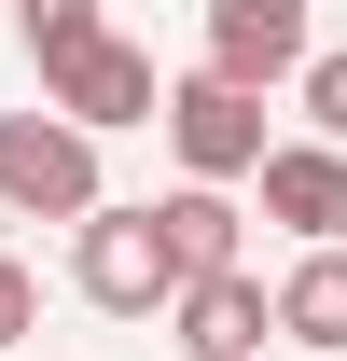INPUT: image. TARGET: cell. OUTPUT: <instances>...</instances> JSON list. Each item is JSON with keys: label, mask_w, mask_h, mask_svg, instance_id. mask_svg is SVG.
Listing matches in <instances>:
<instances>
[{"label": "cell", "mask_w": 347, "mask_h": 361, "mask_svg": "<svg viewBox=\"0 0 347 361\" xmlns=\"http://www.w3.org/2000/svg\"><path fill=\"white\" fill-rule=\"evenodd\" d=\"M264 223H292L305 236V250H334V236H347V153H334V139H264Z\"/></svg>", "instance_id": "obj_6"}, {"label": "cell", "mask_w": 347, "mask_h": 361, "mask_svg": "<svg viewBox=\"0 0 347 361\" xmlns=\"http://www.w3.org/2000/svg\"><path fill=\"white\" fill-rule=\"evenodd\" d=\"M153 236H167L181 278H222L236 264V195H222V180H181V195H153Z\"/></svg>", "instance_id": "obj_9"}, {"label": "cell", "mask_w": 347, "mask_h": 361, "mask_svg": "<svg viewBox=\"0 0 347 361\" xmlns=\"http://www.w3.org/2000/svg\"><path fill=\"white\" fill-rule=\"evenodd\" d=\"M70 278H84V306H97V319H153V306L181 292V264H167V236H153V209H111V195L70 223Z\"/></svg>", "instance_id": "obj_1"}, {"label": "cell", "mask_w": 347, "mask_h": 361, "mask_svg": "<svg viewBox=\"0 0 347 361\" xmlns=\"http://www.w3.org/2000/svg\"><path fill=\"white\" fill-rule=\"evenodd\" d=\"M167 319H181V348H195V361H264V334H278V319H264V278H250V264L181 278V292H167Z\"/></svg>", "instance_id": "obj_7"}, {"label": "cell", "mask_w": 347, "mask_h": 361, "mask_svg": "<svg viewBox=\"0 0 347 361\" xmlns=\"http://www.w3.org/2000/svg\"><path fill=\"white\" fill-rule=\"evenodd\" d=\"M264 319H278L292 348H319V361H347V236H334V250H292V278L264 292Z\"/></svg>", "instance_id": "obj_8"}, {"label": "cell", "mask_w": 347, "mask_h": 361, "mask_svg": "<svg viewBox=\"0 0 347 361\" xmlns=\"http://www.w3.org/2000/svg\"><path fill=\"white\" fill-rule=\"evenodd\" d=\"M28 319H42V278H28L14 250H0V361H14V334H28Z\"/></svg>", "instance_id": "obj_12"}, {"label": "cell", "mask_w": 347, "mask_h": 361, "mask_svg": "<svg viewBox=\"0 0 347 361\" xmlns=\"http://www.w3.org/2000/svg\"><path fill=\"white\" fill-rule=\"evenodd\" d=\"M153 126H167L181 180H250V167H264V97L222 84V70H181V84L153 97Z\"/></svg>", "instance_id": "obj_3"}, {"label": "cell", "mask_w": 347, "mask_h": 361, "mask_svg": "<svg viewBox=\"0 0 347 361\" xmlns=\"http://www.w3.org/2000/svg\"><path fill=\"white\" fill-rule=\"evenodd\" d=\"M97 28H111L97 0H14V42L42 56V70H56V56H70V42H97Z\"/></svg>", "instance_id": "obj_10"}, {"label": "cell", "mask_w": 347, "mask_h": 361, "mask_svg": "<svg viewBox=\"0 0 347 361\" xmlns=\"http://www.w3.org/2000/svg\"><path fill=\"white\" fill-rule=\"evenodd\" d=\"M305 56H319V28H305V0H209V56L195 70H222V84H292Z\"/></svg>", "instance_id": "obj_5"}, {"label": "cell", "mask_w": 347, "mask_h": 361, "mask_svg": "<svg viewBox=\"0 0 347 361\" xmlns=\"http://www.w3.org/2000/svg\"><path fill=\"white\" fill-rule=\"evenodd\" d=\"M153 97H167V70L126 42V28H97V42H70L42 70V111H70L84 139H111V126H153Z\"/></svg>", "instance_id": "obj_4"}, {"label": "cell", "mask_w": 347, "mask_h": 361, "mask_svg": "<svg viewBox=\"0 0 347 361\" xmlns=\"http://www.w3.org/2000/svg\"><path fill=\"white\" fill-rule=\"evenodd\" d=\"M0 209L84 223V209H97V139L70 126V111H0Z\"/></svg>", "instance_id": "obj_2"}, {"label": "cell", "mask_w": 347, "mask_h": 361, "mask_svg": "<svg viewBox=\"0 0 347 361\" xmlns=\"http://www.w3.org/2000/svg\"><path fill=\"white\" fill-rule=\"evenodd\" d=\"M292 84H305V126H319V139H334V153H347V56H305Z\"/></svg>", "instance_id": "obj_11"}]
</instances>
